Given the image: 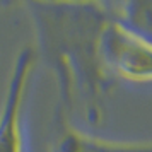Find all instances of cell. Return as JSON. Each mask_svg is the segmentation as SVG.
I'll use <instances>...</instances> for the list:
<instances>
[{"label": "cell", "instance_id": "cell-1", "mask_svg": "<svg viewBox=\"0 0 152 152\" xmlns=\"http://www.w3.org/2000/svg\"><path fill=\"white\" fill-rule=\"evenodd\" d=\"M34 26L33 43L38 62L43 60L56 79L58 106L69 115L80 101L84 116L91 125L104 120V101L113 79L104 69L99 39L113 7L106 4H24Z\"/></svg>", "mask_w": 152, "mask_h": 152}, {"label": "cell", "instance_id": "cell-2", "mask_svg": "<svg viewBox=\"0 0 152 152\" xmlns=\"http://www.w3.org/2000/svg\"><path fill=\"white\" fill-rule=\"evenodd\" d=\"M99 53L113 80L152 84V41L123 24L115 10L101 31Z\"/></svg>", "mask_w": 152, "mask_h": 152}, {"label": "cell", "instance_id": "cell-3", "mask_svg": "<svg viewBox=\"0 0 152 152\" xmlns=\"http://www.w3.org/2000/svg\"><path fill=\"white\" fill-rule=\"evenodd\" d=\"M36 65L34 46H22L14 58L0 104V152H29L24 111Z\"/></svg>", "mask_w": 152, "mask_h": 152}, {"label": "cell", "instance_id": "cell-4", "mask_svg": "<svg viewBox=\"0 0 152 152\" xmlns=\"http://www.w3.org/2000/svg\"><path fill=\"white\" fill-rule=\"evenodd\" d=\"M50 152H152V140H113L97 137L70 123V116L56 110L55 133Z\"/></svg>", "mask_w": 152, "mask_h": 152}, {"label": "cell", "instance_id": "cell-5", "mask_svg": "<svg viewBox=\"0 0 152 152\" xmlns=\"http://www.w3.org/2000/svg\"><path fill=\"white\" fill-rule=\"evenodd\" d=\"M113 10L123 24L152 41V0L126 2L115 5Z\"/></svg>", "mask_w": 152, "mask_h": 152}]
</instances>
